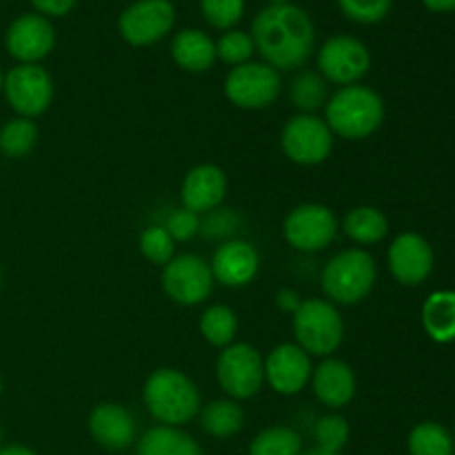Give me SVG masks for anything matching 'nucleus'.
I'll list each match as a JSON object with an SVG mask.
<instances>
[{
    "instance_id": "31",
    "label": "nucleus",
    "mask_w": 455,
    "mask_h": 455,
    "mask_svg": "<svg viewBox=\"0 0 455 455\" xmlns=\"http://www.w3.org/2000/svg\"><path fill=\"white\" fill-rule=\"evenodd\" d=\"M256 53V44H253L251 34L240 29H229L216 40V56L218 60L227 62L231 67L244 65V62L251 60V56Z\"/></svg>"
},
{
    "instance_id": "41",
    "label": "nucleus",
    "mask_w": 455,
    "mask_h": 455,
    "mask_svg": "<svg viewBox=\"0 0 455 455\" xmlns=\"http://www.w3.org/2000/svg\"><path fill=\"white\" fill-rule=\"evenodd\" d=\"M0 455H38V453L31 451V449L27 447H20V444H12V447L0 449Z\"/></svg>"
},
{
    "instance_id": "25",
    "label": "nucleus",
    "mask_w": 455,
    "mask_h": 455,
    "mask_svg": "<svg viewBox=\"0 0 455 455\" xmlns=\"http://www.w3.org/2000/svg\"><path fill=\"white\" fill-rule=\"evenodd\" d=\"M203 429L213 438H231L244 425V411L235 400H213L203 409Z\"/></svg>"
},
{
    "instance_id": "36",
    "label": "nucleus",
    "mask_w": 455,
    "mask_h": 455,
    "mask_svg": "<svg viewBox=\"0 0 455 455\" xmlns=\"http://www.w3.org/2000/svg\"><path fill=\"white\" fill-rule=\"evenodd\" d=\"M238 225L240 218L235 216L234 209H213L204 220H200V234L207 238H227L238 231Z\"/></svg>"
},
{
    "instance_id": "32",
    "label": "nucleus",
    "mask_w": 455,
    "mask_h": 455,
    "mask_svg": "<svg viewBox=\"0 0 455 455\" xmlns=\"http://www.w3.org/2000/svg\"><path fill=\"white\" fill-rule=\"evenodd\" d=\"M200 12L213 29L229 31L243 20L244 0H200Z\"/></svg>"
},
{
    "instance_id": "27",
    "label": "nucleus",
    "mask_w": 455,
    "mask_h": 455,
    "mask_svg": "<svg viewBox=\"0 0 455 455\" xmlns=\"http://www.w3.org/2000/svg\"><path fill=\"white\" fill-rule=\"evenodd\" d=\"M38 142V127L31 118H13L0 129V151L9 158H25Z\"/></svg>"
},
{
    "instance_id": "18",
    "label": "nucleus",
    "mask_w": 455,
    "mask_h": 455,
    "mask_svg": "<svg viewBox=\"0 0 455 455\" xmlns=\"http://www.w3.org/2000/svg\"><path fill=\"white\" fill-rule=\"evenodd\" d=\"M227 173L216 164H198L182 180V207L194 213H209L227 196Z\"/></svg>"
},
{
    "instance_id": "2",
    "label": "nucleus",
    "mask_w": 455,
    "mask_h": 455,
    "mask_svg": "<svg viewBox=\"0 0 455 455\" xmlns=\"http://www.w3.org/2000/svg\"><path fill=\"white\" fill-rule=\"evenodd\" d=\"M324 114H327L324 123L336 136L347 140H363L380 129L385 120V102L378 92L358 83L338 89L327 100Z\"/></svg>"
},
{
    "instance_id": "46",
    "label": "nucleus",
    "mask_w": 455,
    "mask_h": 455,
    "mask_svg": "<svg viewBox=\"0 0 455 455\" xmlns=\"http://www.w3.org/2000/svg\"><path fill=\"white\" fill-rule=\"evenodd\" d=\"M0 443H3V429H0Z\"/></svg>"
},
{
    "instance_id": "22",
    "label": "nucleus",
    "mask_w": 455,
    "mask_h": 455,
    "mask_svg": "<svg viewBox=\"0 0 455 455\" xmlns=\"http://www.w3.org/2000/svg\"><path fill=\"white\" fill-rule=\"evenodd\" d=\"M136 455H203V449L178 427L160 425L138 440Z\"/></svg>"
},
{
    "instance_id": "4",
    "label": "nucleus",
    "mask_w": 455,
    "mask_h": 455,
    "mask_svg": "<svg viewBox=\"0 0 455 455\" xmlns=\"http://www.w3.org/2000/svg\"><path fill=\"white\" fill-rule=\"evenodd\" d=\"M376 260L364 249H347L324 265L323 289L333 305H358L376 284Z\"/></svg>"
},
{
    "instance_id": "39",
    "label": "nucleus",
    "mask_w": 455,
    "mask_h": 455,
    "mask_svg": "<svg viewBox=\"0 0 455 455\" xmlns=\"http://www.w3.org/2000/svg\"><path fill=\"white\" fill-rule=\"evenodd\" d=\"M275 302H278L280 309L287 311V314L293 315L298 309H300L302 298H300V293L293 291V289H280L278 296H275Z\"/></svg>"
},
{
    "instance_id": "14",
    "label": "nucleus",
    "mask_w": 455,
    "mask_h": 455,
    "mask_svg": "<svg viewBox=\"0 0 455 455\" xmlns=\"http://www.w3.org/2000/svg\"><path fill=\"white\" fill-rule=\"evenodd\" d=\"M4 47L18 65H40L56 47V29L40 13H22L7 27Z\"/></svg>"
},
{
    "instance_id": "16",
    "label": "nucleus",
    "mask_w": 455,
    "mask_h": 455,
    "mask_svg": "<svg viewBox=\"0 0 455 455\" xmlns=\"http://www.w3.org/2000/svg\"><path fill=\"white\" fill-rule=\"evenodd\" d=\"M389 269L400 284L416 287L434 269V249L418 234L398 235L389 247Z\"/></svg>"
},
{
    "instance_id": "21",
    "label": "nucleus",
    "mask_w": 455,
    "mask_h": 455,
    "mask_svg": "<svg viewBox=\"0 0 455 455\" xmlns=\"http://www.w3.org/2000/svg\"><path fill=\"white\" fill-rule=\"evenodd\" d=\"M172 56L180 69L203 74L216 65V40L203 29H180L172 40Z\"/></svg>"
},
{
    "instance_id": "8",
    "label": "nucleus",
    "mask_w": 455,
    "mask_h": 455,
    "mask_svg": "<svg viewBox=\"0 0 455 455\" xmlns=\"http://www.w3.org/2000/svg\"><path fill=\"white\" fill-rule=\"evenodd\" d=\"M176 25L172 0H133L118 18V31L132 47H149Z\"/></svg>"
},
{
    "instance_id": "26",
    "label": "nucleus",
    "mask_w": 455,
    "mask_h": 455,
    "mask_svg": "<svg viewBox=\"0 0 455 455\" xmlns=\"http://www.w3.org/2000/svg\"><path fill=\"white\" fill-rule=\"evenodd\" d=\"M200 333L204 340L213 347H225L234 345L235 333H238V315L234 309L225 305H213L200 318Z\"/></svg>"
},
{
    "instance_id": "47",
    "label": "nucleus",
    "mask_w": 455,
    "mask_h": 455,
    "mask_svg": "<svg viewBox=\"0 0 455 455\" xmlns=\"http://www.w3.org/2000/svg\"><path fill=\"white\" fill-rule=\"evenodd\" d=\"M0 283H3V274H0Z\"/></svg>"
},
{
    "instance_id": "3",
    "label": "nucleus",
    "mask_w": 455,
    "mask_h": 455,
    "mask_svg": "<svg viewBox=\"0 0 455 455\" xmlns=\"http://www.w3.org/2000/svg\"><path fill=\"white\" fill-rule=\"evenodd\" d=\"M145 404L164 427H180L198 416L200 391L189 376L178 369H156L145 382Z\"/></svg>"
},
{
    "instance_id": "10",
    "label": "nucleus",
    "mask_w": 455,
    "mask_h": 455,
    "mask_svg": "<svg viewBox=\"0 0 455 455\" xmlns=\"http://www.w3.org/2000/svg\"><path fill=\"white\" fill-rule=\"evenodd\" d=\"M4 98L20 118L44 114L53 100V80L43 65H16L4 74Z\"/></svg>"
},
{
    "instance_id": "38",
    "label": "nucleus",
    "mask_w": 455,
    "mask_h": 455,
    "mask_svg": "<svg viewBox=\"0 0 455 455\" xmlns=\"http://www.w3.org/2000/svg\"><path fill=\"white\" fill-rule=\"evenodd\" d=\"M36 7V13L44 18H62L76 7L78 0H29Z\"/></svg>"
},
{
    "instance_id": "13",
    "label": "nucleus",
    "mask_w": 455,
    "mask_h": 455,
    "mask_svg": "<svg viewBox=\"0 0 455 455\" xmlns=\"http://www.w3.org/2000/svg\"><path fill=\"white\" fill-rule=\"evenodd\" d=\"M284 238L298 251H323L338 234V218L329 207L307 203L284 218Z\"/></svg>"
},
{
    "instance_id": "19",
    "label": "nucleus",
    "mask_w": 455,
    "mask_h": 455,
    "mask_svg": "<svg viewBox=\"0 0 455 455\" xmlns=\"http://www.w3.org/2000/svg\"><path fill=\"white\" fill-rule=\"evenodd\" d=\"M311 389L315 398L329 409H342L355 395V373L345 360L327 358L311 373Z\"/></svg>"
},
{
    "instance_id": "17",
    "label": "nucleus",
    "mask_w": 455,
    "mask_h": 455,
    "mask_svg": "<svg viewBox=\"0 0 455 455\" xmlns=\"http://www.w3.org/2000/svg\"><path fill=\"white\" fill-rule=\"evenodd\" d=\"M213 280L225 287H244L256 278L260 269V256L256 247L244 240H225L212 258Z\"/></svg>"
},
{
    "instance_id": "9",
    "label": "nucleus",
    "mask_w": 455,
    "mask_h": 455,
    "mask_svg": "<svg viewBox=\"0 0 455 455\" xmlns=\"http://www.w3.org/2000/svg\"><path fill=\"white\" fill-rule=\"evenodd\" d=\"M283 151L291 163L314 167L324 163L333 149V132L315 114H298L283 129Z\"/></svg>"
},
{
    "instance_id": "45",
    "label": "nucleus",
    "mask_w": 455,
    "mask_h": 455,
    "mask_svg": "<svg viewBox=\"0 0 455 455\" xmlns=\"http://www.w3.org/2000/svg\"><path fill=\"white\" fill-rule=\"evenodd\" d=\"M0 394H3V378H0Z\"/></svg>"
},
{
    "instance_id": "30",
    "label": "nucleus",
    "mask_w": 455,
    "mask_h": 455,
    "mask_svg": "<svg viewBox=\"0 0 455 455\" xmlns=\"http://www.w3.org/2000/svg\"><path fill=\"white\" fill-rule=\"evenodd\" d=\"M411 455H453V440L438 422H422L409 435Z\"/></svg>"
},
{
    "instance_id": "43",
    "label": "nucleus",
    "mask_w": 455,
    "mask_h": 455,
    "mask_svg": "<svg viewBox=\"0 0 455 455\" xmlns=\"http://www.w3.org/2000/svg\"><path fill=\"white\" fill-rule=\"evenodd\" d=\"M291 3V0H269V4H287Z\"/></svg>"
},
{
    "instance_id": "20",
    "label": "nucleus",
    "mask_w": 455,
    "mask_h": 455,
    "mask_svg": "<svg viewBox=\"0 0 455 455\" xmlns=\"http://www.w3.org/2000/svg\"><path fill=\"white\" fill-rule=\"evenodd\" d=\"M89 431L98 444L120 451L136 440V420L123 404L102 403L89 416Z\"/></svg>"
},
{
    "instance_id": "37",
    "label": "nucleus",
    "mask_w": 455,
    "mask_h": 455,
    "mask_svg": "<svg viewBox=\"0 0 455 455\" xmlns=\"http://www.w3.org/2000/svg\"><path fill=\"white\" fill-rule=\"evenodd\" d=\"M164 229L172 235L173 243H187V240H191L194 235L200 234V216L185 207L176 209V212L167 218Z\"/></svg>"
},
{
    "instance_id": "28",
    "label": "nucleus",
    "mask_w": 455,
    "mask_h": 455,
    "mask_svg": "<svg viewBox=\"0 0 455 455\" xmlns=\"http://www.w3.org/2000/svg\"><path fill=\"white\" fill-rule=\"evenodd\" d=\"M291 102L302 111V114H314L323 105H327V80L318 71H300L293 78L291 89H289Z\"/></svg>"
},
{
    "instance_id": "7",
    "label": "nucleus",
    "mask_w": 455,
    "mask_h": 455,
    "mask_svg": "<svg viewBox=\"0 0 455 455\" xmlns=\"http://www.w3.org/2000/svg\"><path fill=\"white\" fill-rule=\"evenodd\" d=\"M216 376L225 394L231 398H253L265 385V360L256 347L247 342L229 345L218 358Z\"/></svg>"
},
{
    "instance_id": "1",
    "label": "nucleus",
    "mask_w": 455,
    "mask_h": 455,
    "mask_svg": "<svg viewBox=\"0 0 455 455\" xmlns=\"http://www.w3.org/2000/svg\"><path fill=\"white\" fill-rule=\"evenodd\" d=\"M251 38L275 71L300 69L315 49V25L300 4H267L253 18Z\"/></svg>"
},
{
    "instance_id": "24",
    "label": "nucleus",
    "mask_w": 455,
    "mask_h": 455,
    "mask_svg": "<svg viewBox=\"0 0 455 455\" xmlns=\"http://www.w3.org/2000/svg\"><path fill=\"white\" fill-rule=\"evenodd\" d=\"M342 229L354 243L376 244L389 231V220L380 209L364 204V207H355L347 213L345 220H342Z\"/></svg>"
},
{
    "instance_id": "6",
    "label": "nucleus",
    "mask_w": 455,
    "mask_h": 455,
    "mask_svg": "<svg viewBox=\"0 0 455 455\" xmlns=\"http://www.w3.org/2000/svg\"><path fill=\"white\" fill-rule=\"evenodd\" d=\"M371 69V52L360 38L338 34L329 38L318 52V74L327 83L349 87L358 84Z\"/></svg>"
},
{
    "instance_id": "35",
    "label": "nucleus",
    "mask_w": 455,
    "mask_h": 455,
    "mask_svg": "<svg viewBox=\"0 0 455 455\" xmlns=\"http://www.w3.org/2000/svg\"><path fill=\"white\" fill-rule=\"evenodd\" d=\"M173 249H176V243L164 227H147L142 231L140 251L154 265H167L173 258Z\"/></svg>"
},
{
    "instance_id": "29",
    "label": "nucleus",
    "mask_w": 455,
    "mask_h": 455,
    "mask_svg": "<svg viewBox=\"0 0 455 455\" xmlns=\"http://www.w3.org/2000/svg\"><path fill=\"white\" fill-rule=\"evenodd\" d=\"M249 455H302L300 435L289 427H269L253 438Z\"/></svg>"
},
{
    "instance_id": "12",
    "label": "nucleus",
    "mask_w": 455,
    "mask_h": 455,
    "mask_svg": "<svg viewBox=\"0 0 455 455\" xmlns=\"http://www.w3.org/2000/svg\"><path fill=\"white\" fill-rule=\"evenodd\" d=\"M213 274L207 260L194 253L173 256L164 265L163 287L173 302L185 307L203 305L213 291Z\"/></svg>"
},
{
    "instance_id": "44",
    "label": "nucleus",
    "mask_w": 455,
    "mask_h": 455,
    "mask_svg": "<svg viewBox=\"0 0 455 455\" xmlns=\"http://www.w3.org/2000/svg\"><path fill=\"white\" fill-rule=\"evenodd\" d=\"M3 84H4V74L3 69H0V92H3Z\"/></svg>"
},
{
    "instance_id": "5",
    "label": "nucleus",
    "mask_w": 455,
    "mask_h": 455,
    "mask_svg": "<svg viewBox=\"0 0 455 455\" xmlns=\"http://www.w3.org/2000/svg\"><path fill=\"white\" fill-rule=\"evenodd\" d=\"M293 336L296 345L309 355L329 358L345 338V323L336 305L320 298L302 300L300 309L293 314Z\"/></svg>"
},
{
    "instance_id": "40",
    "label": "nucleus",
    "mask_w": 455,
    "mask_h": 455,
    "mask_svg": "<svg viewBox=\"0 0 455 455\" xmlns=\"http://www.w3.org/2000/svg\"><path fill=\"white\" fill-rule=\"evenodd\" d=\"M422 4H425L429 12H435V13L455 12V0H422Z\"/></svg>"
},
{
    "instance_id": "42",
    "label": "nucleus",
    "mask_w": 455,
    "mask_h": 455,
    "mask_svg": "<svg viewBox=\"0 0 455 455\" xmlns=\"http://www.w3.org/2000/svg\"><path fill=\"white\" fill-rule=\"evenodd\" d=\"M307 455H340V453H333V451H323V449H314V451H309Z\"/></svg>"
},
{
    "instance_id": "23",
    "label": "nucleus",
    "mask_w": 455,
    "mask_h": 455,
    "mask_svg": "<svg viewBox=\"0 0 455 455\" xmlns=\"http://www.w3.org/2000/svg\"><path fill=\"white\" fill-rule=\"evenodd\" d=\"M425 331L435 342L455 340V291H435L422 307Z\"/></svg>"
},
{
    "instance_id": "33",
    "label": "nucleus",
    "mask_w": 455,
    "mask_h": 455,
    "mask_svg": "<svg viewBox=\"0 0 455 455\" xmlns=\"http://www.w3.org/2000/svg\"><path fill=\"white\" fill-rule=\"evenodd\" d=\"M314 435L315 443H318V449L340 453L342 449L347 447V443H349V422L342 416H336V413H333V416H324L320 418L318 425H315Z\"/></svg>"
},
{
    "instance_id": "11",
    "label": "nucleus",
    "mask_w": 455,
    "mask_h": 455,
    "mask_svg": "<svg viewBox=\"0 0 455 455\" xmlns=\"http://www.w3.org/2000/svg\"><path fill=\"white\" fill-rule=\"evenodd\" d=\"M280 74L267 62H244L234 67L225 80V93L240 109H265L280 96Z\"/></svg>"
},
{
    "instance_id": "34",
    "label": "nucleus",
    "mask_w": 455,
    "mask_h": 455,
    "mask_svg": "<svg viewBox=\"0 0 455 455\" xmlns=\"http://www.w3.org/2000/svg\"><path fill=\"white\" fill-rule=\"evenodd\" d=\"M340 12L358 25H376L389 16L394 0H338Z\"/></svg>"
},
{
    "instance_id": "15",
    "label": "nucleus",
    "mask_w": 455,
    "mask_h": 455,
    "mask_svg": "<svg viewBox=\"0 0 455 455\" xmlns=\"http://www.w3.org/2000/svg\"><path fill=\"white\" fill-rule=\"evenodd\" d=\"M311 355L298 345H278L265 360V380L283 395L300 394L311 380Z\"/></svg>"
}]
</instances>
